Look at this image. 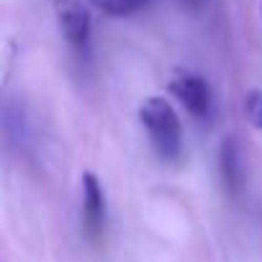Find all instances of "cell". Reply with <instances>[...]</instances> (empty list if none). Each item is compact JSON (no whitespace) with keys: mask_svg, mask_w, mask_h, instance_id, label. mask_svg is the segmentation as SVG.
<instances>
[{"mask_svg":"<svg viewBox=\"0 0 262 262\" xmlns=\"http://www.w3.org/2000/svg\"><path fill=\"white\" fill-rule=\"evenodd\" d=\"M80 185H82V226L90 239H100L105 231V219H108L105 190L95 172H82Z\"/></svg>","mask_w":262,"mask_h":262,"instance_id":"obj_4","label":"cell"},{"mask_svg":"<svg viewBox=\"0 0 262 262\" xmlns=\"http://www.w3.org/2000/svg\"><path fill=\"white\" fill-rule=\"evenodd\" d=\"M54 13H57V21H59V29H62L67 44L75 52L88 54L90 29H93L88 6L82 0H54Z\"/></svg>","mask_w":262,"mask_h":262,"instance_id":"obj_3","label":"cell"},{"mask_svg":"<svg viewBox=\"0 0 262 262\" xmlns=\"http://www.w3.org/2000/svg\"><path fill=\"white\" fill-rule=\"evenodd\" d=\"M219 172H221L224 190L231 198H239V193L244 188V172H242L239 147H236L234 137H224L221 139V147H219Z\"/></svg>","mask_w":262,"mask_h":262,"instance_id":"obj_5","label":"cell"},{"mask_svg":"<svg viewBox=\"0 0 262 262\" xmlns=\"http://www.w3.org/2000/svg\"><path fill=\"white\" fill-rule=\"evenodd\" d=\"M170 93L185 105V111L195 118H208L211 111H213V95H211V88L208 82L195 75V72H188V70H180L172 75L170 80Z\"/></svg>","mask_w":262,"mask_h":262,"instance_id":"obj_2","label":"cell"},{"mask_svg":"<svg viewBox=\"0 0 262 262\" xmlns=\"http://www.w3.org/2000/svg\"><path fill=\"white\" fill-rule=\"evenodd\" d=\"M139 121L147 128L152 149L157 152L160 160H165V162L180 160L183 128H180V118L170 100H165L162 95H149L139 108Z\"/></svg>","mask_w":262,"mask_h":262,"instance_id":"obj_1","label":"cell"},{"mask_svg":"<svg viewBox=\"0 0 262 262\" xmlns=\"http://www.w3.org/2000/svg\"><path fill=\"white\" fill-rule=\"evenodd\" d=\"M178 6L185 8V11H190V13H195V11H201L203 0H178Z\"/></svg>","mask_w":262,"mask_h":262,"instance_id":"obj_8","label":"cell"},{"mask_svg":"<svg viewBox=\"0 0 262 262\" xmlns=\"http://www.w3.org/2000/svg\"><path fill=\"white\" fill-rule=\"evenodd\" d=\"M93 6L98 11H103L105 16L126 18V16H134V13L144 11L149 6V0H93Z\"/></svg>","mask_w":262,"mask_h":262,"instance_id":"obj_6","label":"cell"},{"mask_svg":"<svg viewBox=\"0 0 262 262\" xmlns=\"http://www.w3.org/2000/svg\"><path fill=\"white\" fill-rule=\"evenodd\" d=\"M244 113L249 123L262 131V90H249L244 95Z\"/></svg>","mask_w":262,"mask_h":262,"instance_id":"obj_7","label":"cell"}]
</instances>
